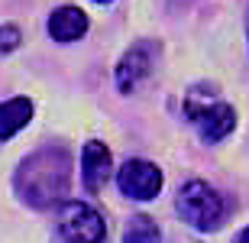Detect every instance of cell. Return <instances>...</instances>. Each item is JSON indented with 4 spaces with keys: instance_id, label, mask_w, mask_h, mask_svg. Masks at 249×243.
<instances>
[{
    "instance_id": "4fadbf2b",
    "label": "cell",
    "mask_w": 249,
    "mask_h": 243,
    "mask_svg": "<svg viewBox=\"0 0 249 243\" xmlns=\"http://www.w3.org/2000/svg\"><path fill=\"white\" fill-rule=\"evenodd\" d=\"M246 39H249V13H246Z\"/></svg>"
},
{
    "instance_id": "ba28073f",
    "label": "cell",
    "mask_w": 249,
    "mask_h": 243,
    "mask_svg": "<svg viewBox=\"0 0 249 243\" xmlns=\"http://www.w3.org/2000/svg\"><path fill=\"white\" fill-rule=\"evenodd\" d=\"M88 33V17L78 7H58L49 17V36L55 42H74Z\"/></svg>"
},
{
    "instance_id": "7a4b0ae2",
    "label": "cell",
    "mask_w": 249,
    "mask_h": 243,
    "mask_svg": "<svg viewBox=\"0 0 249 243\" xmlns=\"http://www.w3.org/2000/svg\"><path fill=\"white\" fill-rule=\"evenodd\" d=\"M178 214L185 217L194 230L211 234V230H217L223 224L227 205H223V195L217 188H211L201 178H194V182L181 185V191H178Z\"/></svg>"
},
{
    "instance_id": "30bf717a",
    "label": "cell",
    "mask_w": 249,
    "mask_h": 243,
    "mask_svg": "<svg viewBox=\"0 0 249 243\" xmlns=\"http://www.w3.org/2000/svg\"><path fill=\"white\" fill-rule=\"evenodd\" d=\"M123 243H162V230L152 217L136 214L123 230Z\"/></svg>"
},
{
    "instance_id": "8992f818",
    "label": "cell",
    "mask_w": 249,
    "mask_h": 243,
    "mask_svg": "<svg viewBox=\"0 0 249 243\" xmlns=\"http://www.w3.org/2000/svg\"><path fill=\"white\" fill-rule=\"evenodd\" d=\"M185 117L197 127V136L204 143H220L236 130V111L223 101H211L204 107H197V111L185 113Z\"/></svg>"
},
{
    "instance_id": "3957f363",
    "label": "cell",
    "mask_w": 249,
    "mask_h": 243,
    "mask_svg": "<svg viewBox=\"0 0 249 243\" xmlns=\"http://www.w3.org/2000/svg\"><path fill=\"white\" fill-rule=\"evenodd\" d=\"M58 237L65 243H104L107 224L84 201H65L58 211Z\"/></svg>"
},
{
    "instance_id": "8fae6325",
    "label": "cell",
    "mask_w": 249,
    "mask_h": 243,
    "mask_svg": "<svg viewBox=\"0 0 249 243\" xmlns=\"http://www.w3.org/2000/svg\"><path fill=\"white\" fill-rule=\"evenodd\" d=\"M19 39H23L19 26H13V23H7V26H0V56H7V52L19 49Z\"/></svg>"
},
{
    "instance_id": "7c38bea8",
    "label": "cell",
    "mask_w": 249,
    "mask_h": 243,
    "mask_svg": "<svg viewBox=\"0 0 249 243\" xmlns=\"http://www.w3.org/2000/svg\"><path fill=\"white\" fill-rule=\"evenodd\" d=\"M233 243H249V227H246V230H243V234L236 237V240H233Z\"/></svg>"
},
{
    "instance_id": "9c48e42d",
    "label": "cell",
    "mask_w": 249,
    "mask_h": 243,
    "mask_svg": "<svg viewBox=\"0 0 249 243\" xmlns=\"http://www.w3.org/2000/svg\"><path fill=\"white\" fill-rule=\"evenodd\" d=\"M33 120V101L29 97H10L0 104V140L17 136L26 123Z\"/></svg>"
},
{
    "instance_id": "6da1fadb",
    "label": "cell",
    "mask_w": 249,
    "mask_h": 243,
    "mask_svg": "<svg viewBox=\"0 0 249 243\" xmlns=\"http://www.w3.org/2000/svg\"><path fill=\"white\" fill-rule=\"evenodd\" d=\"M71 182V156L62 146H46L19 162L13 188L29 207H52L68 195Z\"/></svg>"
},
{
    "instance_id": "5bb4252c",
    "label": "cell",
    "mask_w": 249,
    "mask_h": 243,
    "mask_svg": "<svg viewBox=\"0 0 249 243\" xmlns=\"http://www.w3.org/2000/svg\"><path fill=\"white\" fill-rule=\"evenodd\" d=\"M94 3H110V0H94Z\"/></svg>"
},
{
    "instance_id": "5b68a950",
    "label": "cell",
    "mask_w": 249,
    "mask_h": 243,
    "mask_svg": "<svg viewBox=\"0 0 249 243\" xmlns=\"http://www.w3.org/2000/svg\"><path fill=\"white\" fill-rule=\"evenodd\" d=\"M117 185H120V191L126 198L149 201V198H156L162 191V168L149 159H129L117 172Z\"/></svg>"
},
{
    "instance_id": "277c9868",
    "label": "cell",
    "mask_w": 249,
    "mask_h": 243,
    "mask_svg": "<svg viewBox=\"0 0 249 243\" xmlns=\"http://www.w3.org/2000/svg\"><path fill=\"white\" fill-rule=\"evenodd\" d=\"M159 52H162V46L152 42V39H139V42H133V46L123 52V58L117 62V75H113L117 78V88H120L123 94L136 91L139 84L149 78Z\"/></svg>"
},
{
    "instance_id": "52a82bcc",
    "label": "cell",
    "mask_w": 249,
    "mask_h": 243,
    "mask_svg": "<svg viewBox=\"0 0 249 243\" xmlns=\"http://www.w3.org/2000/svg\"><path fill=\"white\" fill-rule=\"evenodd\" d=\"M110 168H113V156L104 143L91 140L81 152V178H84V188L88 191H101L110 178Z\"/></svg>"
}]
</instances>
